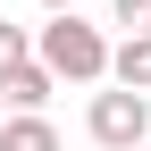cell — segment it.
Segmentation results:
<instances>
[{
	"mask_svg": "<svg viewBox=\"0 0 151 151\" xmlns=\"http://www.w3.org/2000/svg\"><path fill=\"white\" fill-rule=\"evenodd\" d=\"M109 84H118V92H143V101H151V34H126V42L109 50Z\"/></svg>",
	"mask_w": 151,
	"mask_h": 151,
	"instance_id": "obj_3",
	"label": "cell"
},
{
	"mask_svg": "<svg viewBox=\"0 0 151 151\" xmlns=\"http://www.w3.org/2000/svg\"><path fill=\"white\" fill-rule=\"evenodd\" d=\"M0 151H59V126L50 118H9L0 126Z\"/></svg>",
	"mask_w": 151,
	"mask_h": 151,
	"instance_id": "obj_5",
	"label": "cell"
},
{
	"mask_svg": "<svg viewBox=\"0 0 151 151\" xmlns=\"http://www.w3.org/2000/svg\"><path fill=\"white\" fill-rule=\"evenodd\" d=\"M42 9H50V17H67V9H76V0H42Z\"/></svg>",
	"mask_w": 151,
	"mask_h": 151,
	"instance_id": "obj_8",
	"label": "cell"
},
{
	"mask_svg": "<svg viewBox=\"0 0 151 151\" xmlns=\"http://www.w3.org/2000/svg\"><path fill=\"white\" fill-rule=\"evenodd\" d=\"M109 17H118L126 34H151V0H109Z\"/></svg>",
	"mask_w": 151,
	"mask_h": 151,
	"instance_id": "obj_7",
	"label": "cell"
},
{
	"mask_svg": "<svg viewBox=\"0 0 151 151\" xmlns=\"http://www.w3.org/2000/svg\"><path fill=\"white\" fill-rule=\"evenodd\" d=\"M34 59L50 67V84H109V42H101V25H84L76 9L34 34Z\"/></svg>",
	"mask_w": 151,
	"mask_h": 151,
	"instance_id": "obj_1",
	"label": "cell"
},
{
	"mask_svg": "<svg viewBox=\"0 0 151 151\" xmlns=\"http://www.w3.org/2000/svg\"><path fill=\"white\" fill-rule=\"evenodd\" d=\"M34 59V34L25 25H9V17H0V76H17V67H25Z\"/></svg>",
	"mask_w": 151,
	"mask_h": 151,
	"instance_id": "obj_6",
	"label": "cell"
},
{
	"mask_svg": "<svg viewBox=\"0 0 151 151\" xmlns=\"http://www.w3.org/2000/svg\"><path fill=\"white\" fill-rule=\"evenodd\" d=\"M84 134L101 143V151H143V134H151V101L143 92H92V109H84Z\"/></svg>",
	"mask_w": 151,
	"mask_h": 151,
	"instance_id": "obj_2",
	"label": "cell"
},
{
	"mask_svg": "<svg viewBox=\"0 0 151 151\" xmlns=\"http://www.w3.org/2000/svg\"><path fill=\"white\" fill-rule=\"evenodd\" d=\"M0 101H9L17 118H42V101H50V67H42V59H25L17 76H0Z\"/></svg>",
	"mask_w": 151,
	"mask_h": 151,
	"instance_id": "obj_4",
	"label": "cell"
}]
</instances>
